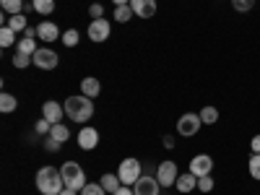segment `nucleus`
<instances>
[{
  "label": "nucleus",
  "instance_id": "obj_39",
  "mask_svg": "<svg viewBox=\"0 0 260 195\" xmlns=\"http://www.w3.org/2000/svg\"><path fill=\"white\" fill-rule=\"evenodd\" d=\"M60 195H78V192H76V190H71V187H65V190H62Z\"/></svg>",
  "mask_w": 260,
  "mask_h": 195
},
{
  "label": "nucleus",
  "instance_id": "obj_35",
  "mask_svg": "<svg viewBox=\"0 0 260 195\" xmlns=\"http://www.w3.org/2000/svg\"><path fill=\"white\" fill-rule=\"evenodd\" d=\"M250 148H252V154H260V133H257V136H252Z\"/></svg>",
  "mask_w": 260,
  "mask_h": 195
},
{
  "label": "nucleus",
  "instance_id": "obj_8",
  "mask_svg": "<svg viewBox=\"0 0 260 195\" xmlns=\"http://www.w3.org/2000/svg\"><path fill=\"white\" fill-rule=\"evenodd\" d=\"M110 31H112V26L107 18H94L89 24V39L91 42H107L110 39Z\"/></svg>",
  "mask_w": 260,
  "mask_h": 195
},
{
  "label": "nucleus",
  "instance_id": "obj_3",
  "mask_svg": "<svg viewBox=\"0 0 260 195\" xmlns=\"http://www.w3.org/2000/svg\"><path fill=\"white\" fill-rule=\"evenodd\" d=\"M60 175H62V182H65V187H71V190H76V192H81L86 185V172L76 164V161H65L62 167H60Z\"/></svg>",
  "mask_w": 260,
  "mask_h": 195
},
{
  "label": "nucleus",
  "instance_id": "obj_5",
  "mask_svg": "<svg viewBox=\"0 0 260 195\" xmlns=\"http://www.w3.org/2000/svg\"><path fill=\"white\" fill-rule=\"evenodd\" d=\"M201 125H203L201 115H195V112H185V115L177 120V133H180V136H185V138H190V136H195V133L201 130Z\"/></svg>",
  "mask_w": 260,
  "mask_h": 195
},
{
  "label": "nucleus",
  "instance_id": "obj_12",
  "mask_svg": "<svg viewBox=\"0 0 260 195\" xmlns=\"http://www.w3.org/2000/svg\"><path fill=\"white\" fill-rule=\"evenodd\" d=\"M62 115H65V107H60L55 99H50V102H45V104H42V117H45V120H50L52 125H57V122L62 120Z\"/></svg>",
  "mask_w": 260,
  "mask_h": 195
},
{
  "label": "nucleus",
  "instance_id": "obj_6",
  "mask_svg": "<svg viewBox=\"0 0 260 195\" xmlns=\"http://www.w3.org/2000/svg\"><path fill=\"white\" fill-rule=\"evenodd\" d=\"M31 60H34L37 68H42V71H55V68H57V62H60L57 52H52L50 47H42V50H37Z\"/></svg>",
  "mask_w": 260,
  "mask_h": 195
},
{
  "label": "nucleus",
  "instance_id": "obj_37",
  "mask_svg": "<svg viewBox=\"0 0 260 195\" xmlns=\"http://www.w3.org/2000/svg\"><path fill=\"white\" fill-rule=\"evenodd\" d=\"M60 146H62V143H57V141H55V138H50V141H47V143H45V148H47V151H57V148H60Z\"/></svg>",
  "mask_w": 260,
  "mask_h": 195
},
{
  "label": "nucleus",
  "instance_id": "obj_10",
  "mask_svg": "<svg viewBox=\"0 0 260 195\" xmlns=\"http://www.w3.org/2000/svg\"><path fill=\"white\" fill-rule=\"evenodd\" d=\"M133 190H136V195H159L161 182H159L156 177H146V175H141V180L133 185Z\"/></svg>",
  "mask_w": 260,
  "mask_h": 195
},
{
  "label": "nucleus",
  "instance_id": "obj_34",
  "mask_svg": "<svg viewBox=\"0 0 260 195\" xmlns=\"http://www.w3.org/2000/svg\"><path fill=\"white\" fill-rule=\"evenodd\" d=\"M89 16H94V18H102V16H104V8H102V3H91V6H89Z\"/></svg>",
  "mask_w": 260,
  "mask_h": 195
},
{
  "label": "nucleus",
  "instance_id": "obj_23",
  "mask_svg": "<svg viewBox=\"0 0 260 195\" xmlns=\"http://www.w3.org/2000/svg\"><path fill=\"white\" fill-rule=\"evenodd\" d=\"M0 8H3L8 16L21 13V11H24V0H0Z\"/></svg>",
  "mask_w": 260,
  "mask_h": 195
},
{
  "label": "nucleus",
  "instance_id": "obj_1",
  "mask_svg": "<svg viewBox=\"0 0 260 195\" xmlns=\"http://www.w3.org/2000/svg\"><path fill=\"white\" fill-rule=\"evenodd\" d=\"M37 190L42 195H60L65 190V182H62V175L60 169L55 167H42L37 172Z\"/></svg>",
  "mask_w": 260,
  "mask_h": 195
},
{
  "label": "nucleus",
  "instance_id": "obj_24",
  "mask_svg": "<svg viewBox=\"0 0 260 195\" xmlns=\"http://www.w3.org/2000/svg\"><path fill=\"white\" fill-rule=\"evenodd\" d=\"M198 115H201L203 125H213L216 120H219V110H216V107H203V110H201Z\"/></svg>",
  "mask_w": 260,
  "mask_h": 195
},
{
  "label": "nucleus",
  "instance_id": "obj_11",
  "mask_svg": "<svg viewBox=\"0 0 260 195\" xmlns=\"http://www.w3.org/2000/svg\"><path fill=\"white\" fill-rule=\"evenodd\" d=\"M96 143H99V130L96 127H81L78 130V146L83 148V151H91V148H96Z\"/></svg>",
  "mask_w": 260,
  "mask_h": 195
},
{
  "label": "nucleus",
  "instance_id": "obj_32",
  "mask_svg": "<svg viewBox=\"0 0 260 195\" xmlns=\"http://www.w3.org/2000/svg\"><path fill=\"white\" fill-rule=\"evenodd\" d=\"M198 190H201V192H211V190H213V177H211V175L198 177Z\"/></svg>",
  "mask_w": 260,
  "mask_h": 195
},
{
  "label": "nucleus",
  "instance_id": "obj_2",
  "mask_svg": "<svg viewBox=\"0 0 260 195\" xmlns=\"http://www.w3.org/2000/svg\"><path fill=\"white\" fill-rule=\"evenodd\" d=\"M62 107H65V115H68L71 120H76V122H86V120L94 117V102L86 96V94H81V96H68Z\"/></svg>",
  "mask_w": 260,
  "mask_h": 195
},
{
  "label": "nucleus",
  "instance_id": "obj_38",
  "mask_svg": "<svg viewBox=\"0 0 260 195\" xmlns=\"http://www.w3.org/2000/svg\"><path fill=\"white\" fill-rule=\"evenodd\" d=\"M164 148H175V138L172 136H164Z\"/></svg>",
  "mask_w": 260,
  "mask_h": 195
},
{
  "label": "nucleus",
  "instance_id": "obj_27",
  "mask_svg": "<svg viewBox=\"0 0 260 195\" xmlns=\"http://www.w3.org/2000/svg\"><path fill=\"white\" fill-rule=\"evenodd\" d=\"M34 55H24V52H16V57H13V65L21 71V68H29V65H34V60H31Z\"/></svg>",
  "mask_w": 260,
  "mask_h": 195
},
{
  "label": "nucleus",
  "instance_id": "obj_29",
  "mask_svg": "<svg viewBox=\"0 0 260 195\" xmlns=\"http://www.w3.org/2000/svg\"><path fill=\"white\" fill-rule=\"evenodd\" d=\"M81 195H107V190L102 187V182H89L81 190Z\"/></svg>",
  "mask_w": 260,
  "mask_h": 195
},
{
  "label": "nucleus",
  "instance_id": "obj_40",
  "mask_svg": "<svg viewBox=\"0 0 260 195\" xmlns=\"http://www.w3.org/2000/svg\"><path fill=\"white\" fill-rule=\"evenodd\" d=\"M115 6H130V0H112Z\"/></svg>",
  "mask_w": 260,
  "mask_h": 195
},
{
  "label": "nucleus",
  "instance_id": "obj_26",
  "mask_svg": "<svg viewBox=\"0 0 260 195\" xmlns=\"http://www.w3.org/2000/svg\"><path fill=\"white\" fill-rule=\"evenodd\" d=\"M13 42H16V31H13V29H8V26L0 29V45H3V47H11Z\"/></svg>",
  "mask_w": 260,
  "mask_h": 195
},
{
  "label": "nucleus",
  "instance_id": "obj_22",
  "mask_svg": "<svg viewBox=\"0 0 260 195\" xmlns=\"http://www.w3.org/2000/svg\"><path fill=\"white\" fill-rule=\"evenodd\" d=\"M133 16L136 13H133V8H130V6H115V21H117V24H127Z\"/></svg>",
  "mask_w": 260,
  "mask_h": 195
},
{
  "label": "nucleus",
  "instance_id": "obj_19",
  "mask_svg": "<svg viewBox=\"0 0 260 195\" xmlns=\"http://www.w3.org/2000/svg\"><path fill=\"white\" fill-rule=\"evenodd\" d=\"M31 8L39 13V16H50L55 11V0H31Z\"/></svg>",
  "mask_w": 260,
  "mask_h": 195
},
{
  "label": "nucleus",
  "instance_id": "obj_15",
  "mask_svg": "<svg viewBox=\"0 0 260 195\" xmlns=\"http://www.w3.org/2000/svg\"><path fill=\"white\" fill-rule=\"evenodd\" d=\"M81 94H86L89 99H96V96L102 94V83H99V78L86 76V78L81 81Z\"/></svg>",
  "mask_w": 260,
  "mask_h": 195
},
{
  "label": "nucleus",
  "instance_id": "obj_17",
  "mask_svg": "<svg viewBox=\"0 0 260 195\" xmlns=\"http://www.w3.org/2000/svg\"><path fill=\"white\" fill-rule=\"evenodd\" d=\"M6 26H8V29H13L16 34L29 29V24H26V16H24V13H13V16H8V18H6Z\"/></svg>",
  "mask_w": 260,
  "mask_h": 195
},
{
  "label": "nucleus",
  "instance_id": "obj_18",
  "mask_svg": "<svg viewBox=\"0 0 260 195\" xmlns=\"http://www.w3.org/2000/svg\"><path fill=\"white\" fill-rule=\"evenodd\" d=\"M99 182H102V187H104L107 192H110V195H112V192H117V190L122 187L120 177H117V175H112V172H107V175H102V180H99Z\"/></svg>",
  "mask_w": 260,
  "mask_h": 195
},
{
  "label": "nucleus",
  "instance_id": "obj_16",
  "mask_svg": "<svg viewBox=\"0 0 260 195\" xmlns=\"http://www.w3.org/2000/svg\"><path fill=\"white\" fill-rule=\"evenodd\" d=\"M175 187H177L180 192H190V190L198 187V177H195L192 172H185V175H180V177H177Z\"/></svg>",
  "mask_w": 260,
  "mask_h": 195
},
{
  "label": "nucleus",
  "instance_id": "obj_28",
  "mask_svg": "<svg viewBox=\"0 0 260 195\" xmlns=\"http://www.w3.org/2000/svg\"><path fill=\"white\" fill-rule=\"evenodd\" d=\"M247 167H250V177L252 180H260V154H252Z\"/></svg>",
  "mask_w": 260,
  "mask_h": 195
},
{
  "label": "nucleus",
  "instance_id": "obj_4",
  "mask_svg": "<svg viewBox=\"0 0 260 195\" xmlns=\"http://www.w3.org/2000/svg\"><path fill=\"white\" fill-rule=\"evenodd\" d=\"M117 177H120V182L122 185H136L138 180H141V161L138 159H125V161H120V169H117Z\"/></svg>",
  "mask_w": 260,
  "mask_h": 195
},
{
  "label": "nucleus",
  "instance_id": "obj_7",
  "mask_svg": "<svg viewBox=\"0 0 260 195\" xmlns=\"http://www.w3.org/2000/svg\"><path fill=\"white\" fill-rule=\"evenodd\" d=\"M180 177V172H177V164L175 161H161L159 169H156V180L161 182V187H172L177 182Z\"/></svg>",
  "mask_w": 260,
  "mask_h": 195
},
{
  "label": "nucleus",
  "instance_id": "obj_9",
  "mask_svg": "<svg viewBox=\"0 0 260 195\" xmlns=\"http://www.w3.org/2000/svg\"><path fill=\"white\" fill-rule=\"evenodd\" d=\"M211 169H213V159H211L208 154L192 156V161H190V172H192L195 177H206V175H211Z\"/></svg>",
  "mask_w": 260,
  "mask_h": 195
},
{
  "label": "nucleus",
  "instance_id": "obj_14",
  "mask_svg": "<svg viewBox=\"0 0 260 195\" xmlns=\"http://www.w3.org/2000/svg\"><path fill=\"white\" fill-rule=\"evenodd\" d=\"M130 8L141 18H151L156 13V0H130Z\"/></svg>",
  "mask_w": 260,
  "mask_h": 195
},
{
  "label": "nucleus",
  "instance_id": "obj_13",
  "mask_svg": "<svg viewBox=\"0 0 260 195\" xmlns=\"http://www.w3.org/2000/svg\"><path fill=\"white\" fill-rule=\"evenodd\" d=\"M37 37L42 42H55V39H62V31L52 24V21H42V24L37 26Z\"/></svg>",
  "mask_w": 260,
  "mask_h": 195
},
{
  "label": "nucleus",
  "instance_id": "obj_21",
  "mask_svg": "<svg viewBox=\"0 0 260 195\" xmlns=\"http://www.w3.org/2000/svg\"><path fill=\"white\" fill-rule=\"evenodd\" d=\"M50 138H55L57 143H65V141L71 138V130L65 127L62 122H57V125H52V130H50Z\"/></svg>",
  "mask_w": 260,
  "mask_h": 195
},
{
  "label": "nucleus",
  "instance_id": "obj_30",
  "mask_svg": "<svg viewBox=\"0 0 260 195\" xmlns=\"http://www.w3.org/2000/svg\"><path fill=\"white\" fill-rule=\"evenodd\" d=\"M62 45H65V47H76V45H78V31H76V29L62 31Z\"/></svg>",
  "mask_w": 260,
  "mask_h": 195
},
{
  "label": "nucleus",
  "instance_id": "obj_20",
  "mask_svg": "<svg viewBox=\"0 0 260 195\" xmlns=\"http://www.w3.org/2000/svg\"><path fill=\"white\" fill-rule=\"evenodd\" d=\"M16 107H18V99H16L13 94H6V91L0 94V112H6V115H8V112L16 110Z\"/></svg>",
  "mask_w": 260,
  "mask_h": 195
},
{
  "label": "nucleus",
  "instance_id": "obj_33",
  "mask_svg": "<svg viewBox=\"0 0 260 195\" xmlns=\"http://www.w3.org/2000/svg\"><path fill=\"white\" fill-rule=\"evenodd\" d=\"M232 6L240 11V13H245V11H250L255 6V0H232Z\"/></svg>",
  "mask_w": 260,
  "mask_h": 195
},
{
  "label": "nucleus",
  "instance_id": "obj_36",
  "mask_svg": "<svg viewBox=\"0 0 260 195\" xmlns=\"http://www.w3.org/2000/svg\"><path fill=\"white\" fill-rule=\"evenodd\" d=\"M112 195H136V190L133 187H130V185H122L117 192H112Z\"/></svg>",
  "mask_w": 260,
  "mask_h": 195
},
{
  "label": "nucleus",
  "instance_id": "obj_25",
  "mask_svg": "<svg viewBox=\"0 0 260 195\" xmlns=\"http://www.w3.org/2000/svg\"><path fill=\"white\" fill-rule=\"evenodd\" d=\"M18 52H24V55H34V52H37V42H34V37H24V39H18Z\"/></svg>",
  "mask_w": 260,
  "mask_h": 195
},
{
  "label": "nucleus",
  "instance_id": "obj_31",
  "mask_svg": "<svg viewBox=\"0 0 260 195\" xmlns=\"http://www.w3.org/2000/svg\"><path fill=\"white\" fill-rule=\"evenodd\" d=\"M34 130H37V136H50V130H52V122L42 117V120H37Z\"/></svg>",
  "mask_w": 260,
  "mask_h": 195
}]
</instances>
